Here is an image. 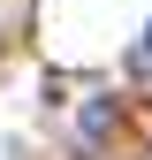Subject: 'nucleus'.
Here are the masks:
<instances>
[{"instance_id":"obj_1","label":"nucleus","mask_w":152,"mask_h":160,"mask_svg":"<svg viewBox=\"0 0 152 160\" xmlns=\"http://www.w3.org/2000/svg\"><path fill=\"white\" fill-rule=\"evenodd\" d=\"M145 53H152V38H145Z\"/></svg>"}]
</instances>
